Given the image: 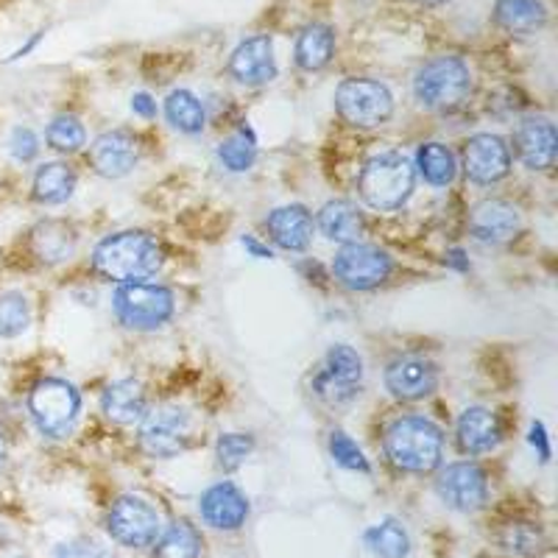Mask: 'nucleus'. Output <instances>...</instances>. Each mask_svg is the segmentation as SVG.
Instances as JSON below:
<instances>
[{
  "label": "nucleus",
  "mask_w": 558,
  "mask_h": 558,
  "mask_svg": "<svg viewBox=\"0 0 558 558\" xmlns=\"http://www.w3.org/2000/svg\"><path fill=\"white\" fill-rule=\"evenodd\" d=\"M89 263L101 279L114 286H126V282H143L154 277L166 263V252H162V243L143 229H123V232L101 238L93 248Z\"/></svg>",
  "instance_id": "1"
},
{
  "label": "nucleus",
  "mask_w": 558,
  "mask_h": 558,
  "mask_svg": "<svg viewBox=\"0 0 558 558\" xmlns=\"http://www.w3.org/2000/svg\"><path fill=\"white\" fill-rule=\"evenodd\" d=\"M383 452L393 470L405 475H430L441 466L445 430L427 416H397L383 433Z\"/></svg>",
  "instance_id": "2"
},
{
  "label": "nucleus",
  "mask_w": 558,
  "mask_h": 558,
  "mask_svg": "<svg viewBox=\"0 0 558 558\" xmlns=\"http://www.w3.org/2000/svg\"><path fill=\"white\" fill-rule=\"evenodd\" d=\"M416 191V168L402 151H377L357 173V196L375 213H397Z\"/></svg>",
  "instance_id": "3"
},
{
  "label": "nucleus",
  "mask_w": 558,
  "mask_h": 558,
  "mask_svg": "<svg viewBox=\"0 0 558 558\" xmlns=\"http://www.w3.org/2000/svg\"><path fill=\"white\" fill-rule=\"evenodd\" d=\"M472 70L456 53L427 59L413 73V98L427 112H456L472 98Z\"/></svg>",
  "instance_id": "4"
},
{
  "label": "nucleus",
  "mask_w": 558,
  "mask_h": 558,
  "mask_svg": "<svg viewBox=\"0 0 558 558\" xmlns=\"http://www.w3.org/2000/svg\"><path fill=\"white\" fill-rule=\"evenodd\" d=\"M112 313L126 330H162L177 313V296L162 282H148V279L126 282V286L114 288Z\"/></svg>",
  "instance_id": "5"
},
{
  "label": "nucleus",
  "mask_w": 558,
  "mask_h": 558,
  "mask_svg": "<svg viewBox=\"0 0 558 558\" xmlns=\"http://www.w3.org/2000/svg\"><path fill=\"white\" fill-rule=\"evenodd\" d=\"M26 405L34 427L45 438L59 441V438H68L76 425L78 413H82V393L62 377H43L28 391Z\"/></svg>",
  "instance_id": "6"
},
{
  "label": "nucleus",
  "mask_w": 558,
  "mask_h": 558,
  "mask_svg": "<svg viewBox=\"0 0 558 558\" xmlns=\"http://www.w3.org/2000/svg\"><path fill=\"white\" fill-rule=\"evenodd\" d=\"M336 114L352 129H380L393 118V93L386 82L349 76L336 87Z\"/></svg>",
  "instance_id": "7"
},
{
  "label": "nucleus",
  "mask_w": 558,
  "mask_h": 558,
  "mask_svg": "<svg viewBox=\"0 0 558 558\" xmlns=\"http://www.w3.org/2000/svg\"><path fill=\"white\" fill-rule=\"evenodd\" d=\"M363 357L349 343H332L313 372L311 388L324 405H347L363 391Z\"/></svg>",
  "instance_id": "8"
},
{
  "label": "nucleus",
  "mask_w": 558,
  "mask_h": 558,
  "mask_svg": "<svg viewBox=\"0 0 558 558\" xmlns=\"http://www.w3.org/2000/svg\"><path fill=\"white\" fill-rule=\"evenodd\" d=\"M393 268H397V263H393L391 254L366 241L341 246L332 257V277H336L338 286L352 293L377 291L393 277Z\"/></svg>",
  "instance_id": "9"
},
{
  "label": "nucleus",
  "mask_w": 558,
  "mask_h": 558,
  "mask_svg": "<svg viewBox=\"0 0 558 558\" xmlns=\"http://www.w3.org/2000/svg\"><path fill=\"white\" fill-rule=\"evenodd\" d=\"M162 514L148 500L137 495H123L109 506L107 511V531L118 545L143 550L157 542L162 533Z\"/></svg>",
  "instance_id": "10"
},
{
  "label": "nucleus",
  "mask_w": 558,
  "mask_h": 558,
  "mask_svg": "<svg viewBox=\"0 0 558 558\" xmlns=\"http://www.w3.org/2000/svg\"><path fill=\"white\" fill-rule=\"evenodd\" d=\"M193 433L191 413L179 405H159L140 418V447L151 458H177Z\"/></svg>",
  "instance_id": "11"
},
{
  "label": "nucleus",
  "mask_w": 558,
  "mask_h": 558,
  "mask_svg": "<svg viewBox=\"0 0 558 558\" xmlns=\"http://www.w3.org/2000/svg\"><path fill=\"white\" fill-rule=\"evenodd\" d=\"M511 146L500 134L481 132L463 140L461 148V166L466 179L481 187H492V184L502 182L511 173Z\"/></svg>",
  "instance_id": "12"
},
{
  "label": "nucleus",
  "mask_w": 558,
  "mask_h": 558,
  "mask_svg": "<svg viewBox=\"0 0 558 558\" xmlns=\"http://www.w3.org/2000/svg\"><path fill=\"white\" fill-rule=\"evenodd\" d=\"M436 495L458 514L481 511L488 500V477L475 461L447 463L436 475Z\"/></svg>",
  "instance_id": "13"
},
{
  "label": "nucleus",
  "mask_w": 558,
  "mask_h": 558,
  "mask_svg": "<svg viewBox=\"0 0 558 558\" xmlns=\"http://www.w3.org/2000/svg\"><path fill=\"white\" fill-rule=\"evenodd\" d=\"M143 143L132 129H109L89 146V166L104 179H123L140 166Z\"/></svg>",
  "instance_id": "14"
},
{
  "label": "nucleus",
  "mask_w": 558,
  "mask_h": 558,
  "mask_svg": "<svg viewBox=\"0 0 558 558\" xmlns=\"http://www.w3.org/2000/svg\"><path fill=\"white\" fill-rule=\"evenodd\" d=\"M438 366L425 355H400L386 366V391L400 402L427 400L438 388Z\"/></svg>",
  "instance_id": "15"
},
{
  "label": "nucleus",
  "mask_w": 558,
  "mask_h": 558,
  "mask_svg": "<svg viewBox=\"0 0 558 558\" xmlns=\"http://www.w3.org/2000/svg\"><path fill=\"white\" fill-rule=\"evenodd\" d=\"M229 76L243 87H263L277 78V53H274V39L268 34H254L246 37L235 51L229 53Z\"/></svg>",
  "instance_id": "16"
},
{
  "label": "nucleus",
  "mask_w": 558,
  "mask_h": 558,
  "mask_svg": "<svg viewBox=\"0 0 558 558\" xmlns=\"http://www.w3.org/2000/svg\"><path fill=\"white\" fill-rule=\"evenodd\" d=\"M514 151L527 171H550L558 157L556 123L545 114H527L517 123Z\"/></svg>",
  "instance_id": "17"
},
{
  "label": "nucleus",
  "mask_w": 558,
  "mask_h": 558,
  "mask_svg": "<svg viewBox=\"0 0 558 558\" xmlns=\"http://www.w3.org/2000/svg\"><path fill=\"white\" fill-rule=\"evenodd\" d=\"M522 229L520 209L506 198H483L475 204L470 216V232L483 246H500V243L514 241Z\"/></svg>",
  "instance_id": "18"
},
{
  "label": "nucleus",
  "mask_w": 558,
  "mask_h": 558,
  "mask_svg": "<svg viewBox=\"0 0 558 558\" xmlns=\"http://www.w3.org/2000/svg\"><path fill=\"white\" fill-rule=\"evenodd\" d=\"M248 511H252L248 497L243 495L235 483L229 481L213 483L198 497V514H202V520L209 527H216V531H238V527L246 525Z\"/></svg>",
  "instance_id": "19"
},
{
  "label": "nucleus",
  "mask_w": 558,
  "mask_h": 558,
  "mask_svg": "<svg viewBox=\"0 0 558 558\" xmlns=\"http://www.w3.org/2000/svg\"><path fill=\"white\" fill-rule=\"evenodd\" d=\"M502 441V425L492 408L470 405L458 413L456 445L463 456H486L495 452Z\"/></svg>",
  "instance_id": "20"
},
{
  "label": "nucleus",
  "mask_w": 558,
  "mask_h": 558,
  "mask_svg": "<svg viewBox=\"0 0 558 558\" xmlns=\"http://www.w3.org/2000/svg\"><path fill=\"white\" fill-rule=\"evenodd\" d=\"M268 241L282 252H307L316 235V221L305 204H286L266 216Z\"/></svg>",
  "instance_id": "21"
},
{
  "label": "nucleus",
  "mask_w": 558,
  "mask_h": 558,
  "mask_svg": "<svg viewBox=\"0 0 558 558\" xmlns=\"http://www.w3.org/2000/svg\"><path fill=\"white\" fill-rule=\"evenodd\" d=\"M148 411V393L143 383L134 377H123V380L109 383L101 391V413L112 422V425L132 427L140 425V418Z\"/></svg>",
  "instance_id": "22"
},
{
  "label": "nucleus",
  "mask_w": 558,
  "mask_h": 558,
  "mask_svg": "<svg viewBox=\"0 0 558 558\" xmlns=\"http://www.w3.org/2000/svg\"><path fill=\"white\" fill-rule=\"evenodd\" d=\"M28 246L32 254L45 266H59V263L70 260L76 254L78 232L73 223L62 221V218H45L28 235Z\"/></svg>",
  "instance_id": "23"
},
{
  "label": "nucleus",
  "mask_w": 558,
  "mask_h": 558,
  "mask_svg": "<svg viewBox=\"0 0 558 558\" xmlns=\"http://www.w3.org/2000/svg\"><path fill=\"white\" fill-rule=\"evenodd\" d=\"M316 227L327 241L338 243V246L357 243L366 235V218L357 209V204L347 202V198H332V202L324 204L318 209Z\"/></svg>",
  "instance_id": "24"
},
{
  "label": "nucleus",
  "mask_w": 558,
  "mask_h": 558,
  "mask_svg": "<svg viewBox=\"0 0 558 558\" xmlns=\"http://www.w3.org/2000/svg\"><path fill=\"white\" fill-rule=\"evenodd\" d=\"M76 184H78V177L68 162H62V159L43 162V166L34 171L32 198L37 204H43V207H59V204L73 198Z\"/></svg>",
  "instance_id": "25"
},
{
  "label": "nucleus",
  "mask_w": 558,
  "mask_h": 558,
  "mask_svg": "<svg viewBox=\"0 0 558 558\" xmlns=\"http://www.w3.org/2000/svg\"><path fill=\"white\" fill-rule=\"evenodd\" d=\"M336 57V28L327 23H311L299 32L293 45V62L305 73H318Z\"/></svg>",
  "instance_id": "26"
},
{
  "label": "nucleus",
  "mask_w": 558,
  "mask_h": 558,
  "mask_svg": "<svg viewBox=\"0 0 558 558\" xmlns=\"http://www.w3.org/2000/svg\"><path fill=\"white\" fill-rule=\"evenodd\" d=\"M495 17L497 28L517 37H527L547 26V7L542 0H495Z\"/></svg>",
  "instance_id": "27"
},
{
  "label": "nucleus",
  "mask_w": 558,
  "mask_h": 558,
  "mask_svg": "<svg viewBox=\"0 0 558 558\" xmlns=\"http://www.w3.org/2000/svg\"><path fill=\"white\" fill-rule=\"evenodd\" d=\"M416 177L425 179L430 187H450L458 177V157L450 146L445 143H422L416 151Z\"/></svg>",
  "instance_id": "28"
},
{
  "label": "nucleus",
  "mask_w": 558,
  "mask_h": 558,
  "mask_svg": "<svg viewBox=\"0 0 558 558\" xmlns=\"http://www.w3.org/2000/svg\"><path fill=\"white\" fill-rule=\"evenodd\" d=\"M166 118L179 134L196 137L207 129V107L191 89H173L166 98Z\"/></svg>",
  "instance_id": "29"
},
{
  "label": "nucleus",
  "mask_w": 558,
  "mask_h": 558,
  "mask_svg": "<svg viewBox=\"0 0 558 558\" xmlns=\"http://www.w3.org/2000/svg\"><path fill=\"white\" fill-rule=\"evenodd\" d=\"M154 558H198L202 556L204 539L196 525L187 520H173L162 527L154 542Z\"/></svg>",
  "instance_id": "30"
},
{
  "label": "nucleus",
  "mask_w": 558,
  "mask_h": 558,
  "mask_svg": "<svg viewBox=\"0 0 558 558\" xmlns=\"http://www.w3.org/2000/svg\"><path fill=\"white\" fill-rule=\"evenodd\" d=\"M216 154H218V162H221L229 173L252 171L254 162H257V137H254L252 126L241 123L235 132L218 143Z\"/></svg>",
  "instance_id": "31"
},
{
  "label": "nucleus",
  "mask_w": 558,
  "mask_h": 558,
  "mask_svg": "<svg viewBox=\"0 0 558 558\" xmlns=\"http://www.w3.org/2000/svg\"><path fill=\"white\" fill-rule=\"evenodd\" d=\"M363 545L377 558H405L411 553V536L397 520H383L377 525L366 527Z\"/></svg>",
  "instance_id": "32"
},
{
  "label": "nucleus",
  "mask_w": 558,
  "mask_h": 558,
  "mask_svg": "<svg viewBox=\"0 0 558 558\" xmlns=\"http://www.w3.org/2000/svg\"><path fill=\"white\" fill-rule=\"evenodd\" d=\"M497 542H500L502 550L514 558H533L539 556V550L545 547V533L539 525L533 522H508L497 533Z\"/></svg>",
  "instance_id": "33"
},
{
  "label": "nucleus",
  "mask_w": 558,
  "mask_h": 558,
  "mask_svg": "<svg viewBox=\"0 0 558 558\" xmlns=\"http://www.w3.org/2000/svg\"><path fill=\"white\" fill-rule=\"evenodd\" d=\"M45 143L57 154H78L87 146V129L78 121L76 114H53L51 123L45 126Z\"/></svg>",
  "instance_id": "34"
},
{
  "label": "nucleus",
  "mask_w": 558,
  "mask_h": 558,
  "mask_svg": "<svg viewBox=\"0 0 558 558\" xmlns=\"http://www.w3.org/2000/svg\"><path fill=\"white\" fill-rule=\"evenodd\" d=\"M32 302L23 291H3L0 293V338H20L32 327Z\"/></svg>",
  "instance_id": "35"
},
{
  "label": "nucleus",
  "mask_w": 558,
  "mask_h": 558,
  "mask_svg": "<svg viewBox=\"0 0 558 558\" xmlns=\"http://www.w3.org/2000/svg\"><path fill=\"white\" fill-rule=\"evenodd\" d=\"M327 450H330V458L341 466V470L363 472V475L372 472V463H368L366 452H363V447L357 445L355 438L349 436V433L332 430L330 441H327Z\"/></svg>",
  "instance_id": "36"
},
{
  "label": "nucleus",
  "mask_w": 558,
  "mask_h": 558,
  "mask_svg": "<svg viewBox=\"0 0 558 558\" xmlns=\"http://www.w3.org/2000/svg\"><path fill=\"white\" fill-rule=\"evenodd\" d=\"M254 436L248 433H221L216 441V461L223 472L241 470L243 463L252 458Z\"/></svg>",
  "instance_id": "37"
},
{
  "label": "nucleus",
  "mask_w": 558,
  "mask_h": 558,
  "mask_svg": "<svg viewBox=\"0 0 558 558\" xmlns=\"http://www.w3.org/2000/svg\"><path fill=\"white\" fill-rule=\"evenodd\" d=\"M39 148H43L39 146V137L28 126H17L9 134V154H12V159L20 162V166L34 162L39 157Z\"/></svg>",
  "instance_id": "38"
},
{
  "label": "nucleus",
  "mask_w": 558,
  "mask_h": 558,
  "mask_svg": "<svg viewBox=\"0 0 558 558\" xmlns=\"http://www.w3.org/2000/svg\"><path fill=\"white\" fill-rule=\"evenodd\" d=\"M527 441H531L533 452H536V458H539L542 463L550 461L553 450H550V436H547L545 422H531V433H527Z\"/></svg>",
  "instance_id": "39"
},
{
  "label": "nucleus",
  "mask_w": 558,
  "mask_h": 558,
  "mask_svg": "<svg viewBox=\"0 0 558 558\" xmlns=\"http://www.w3.org/2000/svg\"><path fill=\"white\" fill-rule=\"evenodd\" d=\"M57 558H109L101 547L87 545V542H76V545H64L57 553Z\"/></svg>",
  "instance_id": "40"
},
{
  "label": "nucleus",
  "mask_w": 558,
  "mask_h": 558,
  "mask_svg": "<svg viewBox=\"0 0 558 558\" xmlns=\"http://www.w3.org/2000/svg\"><path fill=\"white\" fill-rule=\"evenodd\" d=\"M132 112L143 121H154L157 118V101L148 93H134L132 96Z\"/></svg>",
  "instance_id": "41"
},
{
  "label": "nucleus",
  "mask_w": 558,
  "mask_h": 558,
  "mask_svg": "<svg viewBox=\"0 0 558 558\" xmlns=\"http://www.w3.org/2000/svg\"><path fill=\"white\" fill-rule=\"evenodd\" d=\"M241 246L246 248L248 254H252L254 260H271V257H274V252L268 248V243H260L254 235H243Z\"/></svg>",
  "instance_id": "42"
},
{
  "label": "nucleus",
  "mask_w": 558,
  "mask_h": 558,
  "mask_svg": "<svg viewBox=\"0 0 558 558\" xmlns=\"http://www.w3.org/2000/svg\"><path fill=\"white\" fill-rule=\"evenodd\" d=\"M447 266H452L456 271H470V257H466V252L463 248H452V252H447Z\"/></svg>",
  "instance_id": "43"
},
{
  "label": "nucleus",
  "mask_w": 558,
  "mask_h": 558,
  "mask_svg": "<svg viewBox=\"0 0 558 558\" xmlns=\"http://www.w3.org/2000/svg\"><path fill=\"white\" fill-rule=\"evenodd\" d=\"M39 39H43V32H37V34H34V37L28 39V43L23 45V48H17V51H14L12 57H9V59H23V57H28V53H32L34 48H37V45H39Z\"/></svg>",
  "instance_id": "44"
},
{
  "label": "nucleus",
  "mask_w": 558,
  "mask_h": 558,
  "mask_svg": "<svg viewBox=\"0 0 558 558\" xmlns=\"http://www.w3.org/2000/svg\"><path fill=\"white\" fill-rule=\"evenodd\" d=\"M7 456H9L7 436H3V430H0V470H3V463H7Z\"/></svg>",
  "instance_id": "45"
},
{
  "label": "nucleus",
  "mask_w": 558,
  "mask_h": 558,
  "mask_svg": "<svg viewBox=\"0 0 558 558\" xmlns=\"http://www.w3.org/2000/svg\"><path fill=\"white\" fill-rule=\"evenodd\" d=\"M416 3H422V7H445L450 0H416Z\"/></svg>",
  "instance_id": "46"
}]
</instances>
